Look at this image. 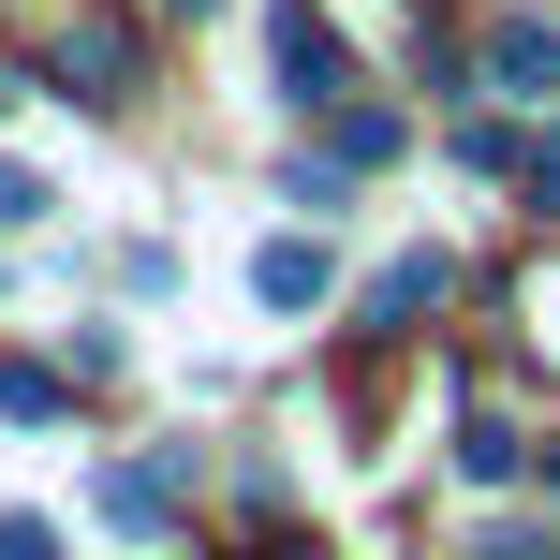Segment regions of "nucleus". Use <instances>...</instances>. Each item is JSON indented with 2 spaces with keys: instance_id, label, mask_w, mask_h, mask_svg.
<instances>
[{
  "instance_id": "7ed1b4c3",
  "label": "nucleus",
  "mask_w": 560,
  "mask_h": 560,
  "mask_svg": "<svg viewBox=\"0 0 560 560\" xmlns=\"http://www.w3.org/2000/svg\"><path fill=\"white\" fill-rule=\"evenodd\" d=\"M104 516H118V532H163V516H177V457H118V472H104Z\"/></svg>"
},
{
  "instance_id": "9b49d317",
  "label": "nucleus",
  "mask_w": 560,
  "mask_h": 560,
  "mask_svg": "<svg viewBox=\"0 0 560 560\" xmlns=\"http://www.w3.org/2000/svg\"><path fill=\"white\" fill-rule=\"evenodd\" d=\"M0 560H59V532L45 516H0Z\"/></svg>"
},
{
  "instance_id": "20e7f679",
  "label": "nucleus",
  "mask_w": 560,
  "mask_h": 560,
  "mask_svg": "<svg viewBox=\"0 0 560 560\" xmlns=\"http://www.w3.org/2000/svg\"><path fill=\"white\" fill-rule=\"evenodd\" d=\"M487 74H502L516 104H546V89H560V45H546L532 15H502V30H487Z\"/></svg>"
},
{
  "instance_id": "0eeeda50",
  "label": "nucleus",
  "mask_w": 560,
  "mask_h": 560,
  "mask_svg": "<svg viewBox=\"0 0 560 560\" xmlns=\"http://www.w3.org/2000/svg\"><path fill=\"white\" fill-rule=\"evenodd\" d=\"M428 295H443V252H398L384 280H369V310H384V325H413V310H428Z\"/></svg>"
},
{
  "instance_id": "423d86ee",
  "label": "nucleus",
  "mask_w": 560,
  "mask_h": 560,
  "mask_svg": "<svg viewBox=\"0 0 560 560\" xmlns=\"http://www.w3.org/2000/svg\"><path fill=\"white\" fill-rule=\"evenodd\" d=\"M516 457H532V443H516V428H502V413H457V472H472V487H502V472H516Z\"/></svg>"
},
{
  "instance_id": "1a4fd4ad",
  "label": "nucleus",
  "mask_w": 560,
  "mask_h": 560,
  "mask_svg": "<svg viewBox=\"0 0 560 560\" xmlns=\"http://www.w3.org/2000/svg\"><path fill=\"white\" fill-rule=\"evenodd\" d=\"M0 413H59V384H45V369H15V354H0Z\"/></svg>"
},
{
  "instance_id": "f8f14e48",
  "label": "nucleus",
  "mask_w": 560,
  "mask_h": 560,
  "mask_svg": "<svg viewBox=\"0 0 560 560\" xmlns=\"http://www.w3.org/2000/svg\"><path fill=\"white\" fill-rule=\"evenodd\" d=\"M252 560H325V546H252Z\"/></svg>"
},
{
  "instance_id": "f03ea898",
  "label": "nucleus",
  "mask_w": 560,
  "mask_h": 560,
  "mask_svg": "<svg viewBox=\"0 0 560 560\" xmlns=\"http://www.w3.org/2000/svg\"><path fill=\"white\" fill-rule=\"evenodd\" d=\"M45 74L74 89V104H118V89H133V30H59V45H45Z\"/></svg>"
},
{
  "instance_id": "f257e3e1",
  "label": "nucleus",
  "mask_w": 560,
  "mask_h": 560,
  "mask_svg": "<svg viewBox=\"0 0 560 560\" xmlns=\"http://www.w3.org/2000/svg\"><path fill=\"white\" fill-rule=\"evenodd\" d=\"M266 45H280V104H339V45H325V15H310V0H280Z\"/></svg>"
},
{
  "instance_id": "6e6552de",
  "label": "nucleus",
  "mask_w": 560,
  "mask_h": 560,
  "mask_svg": "<svg viewBox=\"0 0 560 560\" xmlns=\"http://www.w3.org/2000/svg\"><path fill=\"white\" fill-rule=\"evenodd\" d=\"M472 560H560V532H532V516H502V532H487Z\"/></svg>"
},
{
  "instance_id": "9d476101",
  "label": "nucleus",
  "mask_w": 560,
  "mask_h": 560,
  "mask_svg": "<svg viewBox=\"0 0 560 560\" xmlns=\"http://www.w3.org/2000/svg\"><path fill=\"white\" fill-rule=\"evenodd\" d=\"M45 207H59L45 177H30V163H0V222H45Z\"/></svg>"
},
{
  "instance_id": "ddd939ff",
  "label": "nucleus",
  "mask_w": 560,
  "mask_h": 560,
  "mask_svg": "<svg viewBox=\"0 0 560 560\" xmlns=\"http://www.w3.org/2000/svg\"><path fill=\"white\" fill-rule=\"evenodd\" d=\"M163 15H207V0H163Z\"/></svg>"
},
{
  "instance_id": "39448f33",
  "label": "nucleus",
  "mask_w": 560,
  "mask_h": 560,
  "mask_svg": "<svg viewBox=\"0 0 560 560\" xmlns=\"http://www.w3.org/2000/svg\"><path fill=\"white\" fill-rule=\"evenodd\" d=\"M252 295L266 310H310V295H325V252H310V236H266V252H252Z\"/></svg>"
}]
</instances>
